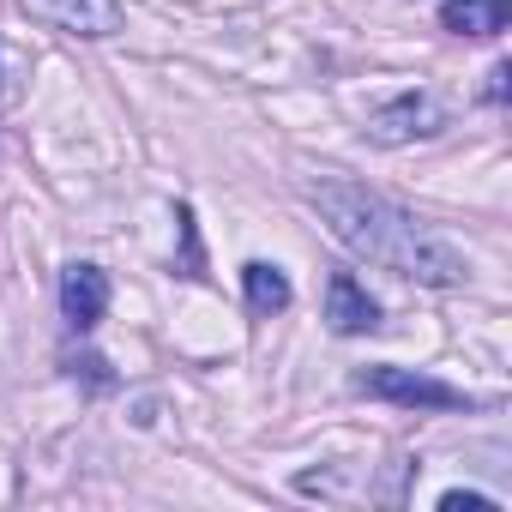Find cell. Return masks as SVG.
<instances>
[{"instance_id": "277c9868", "label": "cell", "mask_w": 512, "mask_h": 512, "mask_svg": "<svg viewBox=\"0 0 512 512\" xmlns=\"http://www.w3.org/2000/svg\"><path fill=\"white\" fill-rule=\"evenodd\" d=\"M25 13L67 31V37H115L121 31V0H25Z\"/></svg>"}, {"instance_id": "5b68a950", "label": "cell", "mask_w": 512, "mask_h": 512, "mask_svg": "<svg viewBox=\"0 0 512 512\" xmlns=\"http://www.w3.org/2000/svg\"><path fill=\"white\" fill-rule=\"evenodd\" d=\"M103 308H109V278L97 266H67L61 272V314H67V326L91 332L103 320Z\"/></svg>"}, {"instance_id": "6da1fadb", "label": "cell", "mask_w": 512, "mask_h": 512, "mask_svg": "<svg viewBox=\"0 0 512 512\" xmlns=\"http://www.w3.org/2000/svg\"><path fill=\"white\" fill-rule=\"evenodd\" d=\"M308 199L320 205V217L332 223V235L356 260H368L380 272H398V278H416V284H434V290H452V284L470 278L464 253L440 229H428L422 217H410L404 205H392L374 187L320 175V181H308Z\"/></svg>"}, {"instance_id": "3957f363", "label": "cell", "mask_w": 512, "mask_h": 512, "mask_svg": "<svg viewBox=\"0 0 512 512\" xmlns=\"http://www.w3.org/2000/svg\"><path fill=\"white\" fill-rule=\"evenodd\" d=\"M356 386L368 398H386V404H410V410H458L464 392H452L446 380L434 374H410V368H362Z\"/></svg>"}, {"instance_id": "8992f818", "label": "cell", "mask_w": 512, "mask_h": 512, "mask_svg": "<svg viewBox=\"0 0 512 512\" xmlns=\"http://www.w3.org/2000/svg\"><path fill=\"white\" fill-rule=\"evenodd\" d=\"M326 326L344 332V338H356V332H380V302H374L350 272H338L332 290H326Z\"/></svg>"}, {"instance_id": "9c48e42d", "label": "cell", "mask_w": 512, "mask_h": 512, "mask_svg": "<svg viewBox=\"0 0 512 512\" xmlns=\"http://www.w3.org/2000/svg\"><path fill=\"white\" fill-rule=\"evenodd\" d=\"M67 368H73V380H85V386H97V392H109V386H115V374H109V362H103V356H73Z\"/></svg>"}, {"instance_id": "52a82bcc", "label": "cell", "mask_w": 512, "mask_h": 512, "mask_svg": "<svg viewBox=\"0 0 512 512\" xmlns=\"http://www.w3.org/2000/svg\"><path fill=\"white\" fill-rule=\"evenodd\" d=\"M512 19L506 0H440V25L452 37H500Z\"/></svg>"}, {"instance_id": "ba28073f", "label": "cell", "mask_w": 512, "mask_h": 512, "mask_svg": "<svg viewBox=\"0 0 512 512\" xmlns=\"http://www.w3.org/2000/svg\"><path fill=\"white\" fill-rule=\"evenodd\" d=\"M241 284H247V308L260 314V320H266V314H284V308H290V296H296V290H290V278H284L278 266H266V260L241 266Z\"/></svg>"}, {"instance_id": "7a4b0ae2", "label": "cell", "mask_w": 512, "mask_h": 512, "mask_svg": "<svg viewBox=\"0 0 512 512\" xmlns=\"http://www.w3.org/2000/svg\"><path fill=\"white\" fill-rule=\"evenodd\" d=\"M446 127V109L428 97V91H404L392 103H380L368 115V139L374 145H410V139H434Z\"/></svg>"}, {"instance_id": "30bf717a", "label": "cell", "mask_w": 512, "mask_h": 512, "mask_svg": "<svg viewBox=\"0 0 512 512\" xmlns=\"http://www.w3.org/2000/svg\"><path fill=\"white\" fill-rule=\"evenodd\" d=\"M440 512H494L488 494H464V488H446L440 494Z\"/></svg>"}]
</instances>
